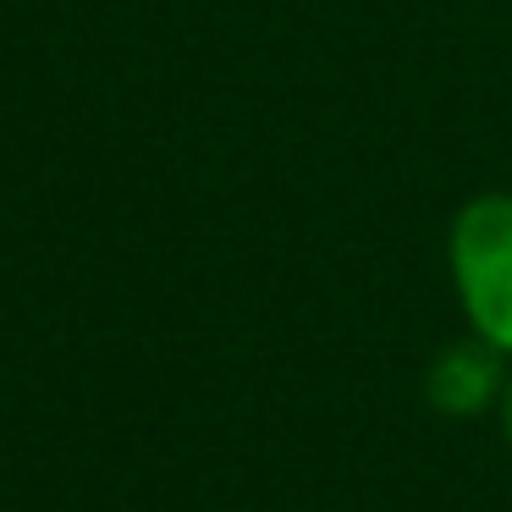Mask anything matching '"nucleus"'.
Here are the masks:
<instances>
[{
    "mask_svg": "<svg viewBox=\"0 0 512 512\" xmlns=\"http://www.w3.org/2000/svg\"><path fill=\"white\" fill-rule=\"evenodd\" d=\"M446 270L468 331L512 358V193H479L452 215Z\"/></svg>",
    "mask_w": 512,
    "mask_h": 512,
    "instance_id": "obj_1",
    "label": "nucleus"
},
{
    "mask_svg": "<svg viewBox=\"0 0 512 512\" xmlns=\"http://www.w3.org/2000/svg\"><path fill=\"white\" fill-rule=\"evenodd\" d=\"M501 391H507V353L490 347L485 336H463V342L441 347L424 375V397L446 419H474L490 402H501Z\"/></svg>",
    "mask_w": 512,
    "mask_h": 512,
    "instance_id": "obj_2",
    "label": "nucleus"
},
{
    "mask_svg": "<svg viewBox=\"0 0 512 512\" xmlns=\"http://www.w3.org/2000/svg\"><path fill=\"white\" fill-rule=\"evenodd\" d=\"M501 430H507V446H512V375H507V391H501Z\"/></svg>",
    "mask_w": 512,
    "mask_h": 512,
    "instance_id": "obj_3",
    "label": "nucleus"
}]
</instances>
